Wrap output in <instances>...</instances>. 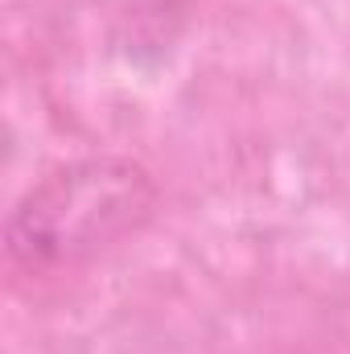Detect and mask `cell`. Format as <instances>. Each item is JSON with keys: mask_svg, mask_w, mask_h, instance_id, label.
<instances>
[{"mask_svg": "<svg viewBox=\"0 0 350 354\" xmlns=\"http://www.w3.org/2000/svg\"><path fill=\"white\" fill-rule=\"evenodd\" d=\"M157 206V185L128 157H83L46 174L8 214L4 243L29 272L71 268L107 243L140 231Z\"/></svg>", "mask_w": 350, "mask_h": 354, "instance_id": "6da1fadb", "label": "cell"}]
</instances>
